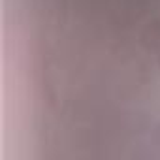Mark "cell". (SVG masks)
<instances>
[{"instance_id": "1", "label": "cell", "mask_w": 160, "mask_h": 160, "mask_svg": "<svg viewBox=\"0 0 160 160\" xmlns=\"http://www.w3.org/2000/svg\"><path fill=\"white\" fill-rule=\"evenodd\" d=\"M158 64H160V57H158Z\"/></svg>"}]
</instances>
